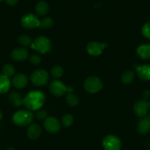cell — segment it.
<instances>
[{"label":"cell","instance_id":"cell-1","mask_svg":"<svg viewBox=\"0 0 150 150\" xmlns=\"http://www.w3.org/2000/svg\"><path fill=\"white\" fill-rule=\"evenodd\" d=\"M46 100V97L42 92L32 91L23 98V105L29 111L41 109Z\"/></svg>","mask_w":150,"mask_h":150},{"label":"cell","instance_id":"cell-2","mask_svg":"<svg viewBox=\"0 0 150 150\" xmlns=\"http://www.w3.org/2000/svg\"><path fill=\"white\" fill-rule=\"evenodd\" d=\"M33 120V114L28 110H21L15 113L13 116V121L18 126H26Z\"/></svg>","mask_w":150,"mask_h":150},{"label":"cell","instance_id":"cell-3","mask_svg":"<svg viewBox=\"0 0 150 150\" xmlns=\"http://www.w3.org/2000/svg\"><path fill=\"white\" fill-rule=\"evenodd\" d=\"M51 47V42L45 37H38L32 42L31 48L41 54H46L50 51Z\"/></svg>","mask_w":150,"mask_h":150},{"label":"cell","instance_id":"cell-4","mask_svg":"<svg viewBox=\"0 0 150 150\" xmlns=\"http://www.w3.org/2000/svg\"><path fill=\"white\" fill-rule=\"evenodd\" d=\"M49 91L54 96H62L66 92L72 93L74 89L72 87H67L60 81H52L49 84Z\"/></svg>","mask_w":150,"mask_h":150},{"label":"cell","instance_id":"cell-5","mask_svg":"<svg viewBox=\"0 0 150 150\" xmlns=\"http://www.w3.org/2000/svg\"><path fill=\"white\" fill-rule=\"evenodd\" d=\"M102 82L99 78L91 76L88 78L84 83V88L89 93H96L102 89Z\"/></svg>","mask_w":150,"mask_h":150},{"label":"cell","instance_id":"cell-6","mask_svg":"<svg viewBox=\"0 0 150 150\" xmlns=\"http://www.w3.org/2000/svg\"><path fill=\"white\" fill-rule=\"evenodd\" d=\"M102 146L104 150H120L121 142L117 136L108 135L103 139Z\"/></svg>","mask_w":150,"mask_h":150},{"label":"cell","instance_id":"cell-7","mask_svg":"<svg viewBox=\"0 0 150 150\" xmlns=\"http://www.w3.org/2000/svg\"><path fill=\"white\" fill-rule=\"evenodd\" d=\"M31 81L35 86H44L49 79L48 73L44 70H38L31 75Z\"/></svg>","mask_w":150,"mask_h":150},{"label":"cell","instance_id":"cell-8","mask_svg":"<svg viewBox=\"0 0 150 150\" xmlns=\"http://www.w3.org/2000/svg\"><path fill=\"white\" fill-rule=\"evenodd\" d=\"M21 23L22 26L26 29H32L39 26L40 21L35 15L32 13H27L21 18Z\"/></svg>","mask_w":150,"mask_h":150},{"label":"cell","instance_id":"cell-9","mask_svg":"<svg viewBox=\"0 0 150 150\" xmlns=\"http://www.w3.org/2000/svg\"><path fill=\"white\" fill-rule=\"evenodd\" d=\"M150 107V102H147L145 100H138L133 107L134 112L138 117H144L146 115L148 109Z\"/></svg>","mask_w":150,"mask_h":150},{"label":"cell","instance_id":"cell-10","mask_svg":"<svg viewBox=\"0 0 150 150\" xmlns=\"http://www.w3.org/2000/svg\"><path fill=\"white\" fill-rule=\"evenodd\" d=\"M60 127L59 121L54 117H48L44 121V127L49 133H57L60 130Z\"/></svg>","mask_w":150,"mask_h":150},{"label":"cell","instance_id":"cell-11","mask_svg":"<svg viewBox=\"0 0 150 150\" xmlns=\"http://www.w3.org/2000/svg\"><path fill=\"white\" fill-rule=\"evenodd\" d=\"M105 44L97 42H91L87 46V51L90 55L99 56L102 53L105 48Z\"/></svg>","mask_w":150,"mask_h":150},{"label":"cell","instance_id":"cell-12","mask_svg":"<svg viewBox=\"0 0 150 150\" xmlns=\"http://www.w3.org/2000/svg\"><path fill=\"white\" fill-rule=\"evenodd\" d=\"M135 70L138 77L143 81L150 80V64H144L143 66L135 64Z\"/></svg>","mask_w":150,"mask_h":150},{"label":"cell","instance_id":"cell-13","mask_svg":"<svg viewBox=\"0 0 150 150\" xmlns=\"http://www.w3.org/2000/svg\"><path fill=\"white\" fill-rule=\"evenodd\" d=\"M137 130L141 135L148 133L150 130V116L144 117L137 125Z\"/></svg>","mask_w":150,"mask_h":150},{"label":"cell","instance_id":"cell-14","mask_svg":"<svg viewBox=\"0 0 150 150\" xmlns=\"http://www.w3.org/2000/svg\"><path fill=\"white\" fill-rule=\"evenodd\" d=\"M11 57L13 60L17 62L24 61L28 57V52L26 49L18 48L13 50L11 53Z\"/></svg>","mask_w":150,"mask_h":150},{"label":"cell","instance_id":"cell-15","mask_svg":"<svg viewBox=\"0 0 150 150\" xmlns=\"http://www.w3.org/2000/svg\"><path fill=\"white\" fill-rule=\"evenodd\" d=\"M13 86L17 89H22L26 86L28 83L27 78L24 74H17L12 80Z\"/></svg>","mask_w":150,"mask_h":150},{"label":"cell","instance_id":"cell-16","mask_svg":"<svg viewBox=\"0 0 150 150\" xmlns=\"http://www.w3.org/2000/svg\"><path fill=\"white\" fill-rule=\"evenodd\" d=\"M137 54L144 60L150 59V44H143L137 48Z\"/></svg>","mask_w":150,"mask_h":150},{"label":"cell","instance_id":"cell-17","mask_svg":"<svg viewBox=\"0 0 150 150\" xmlns=\"http://www.w3.org/2000/svg\"><path fill=\"white\" fill-rule=\"evenodd\" d=\"M41 133V127L38 124H32L27 129V136L30 139L35 140L40 136Z\"/></svg>","mask_w":150,"mask_h":150},{"label":"cell","instance_id":"cell-18","mask_svg":"<svg viewBox=\"0 0 150 150\" xmlns=\"http://www.w3.org/2000/svg\"><path fill=\"white\" fill-rule=\"evenodd\" d=\"M49 10V5L46 1H40L35 5V12L38 16H45Z\"/></svg>","mask_w":150,"mask_h":150},{"label":"cell","instance_id":"cell-19","mask_svg":"<svg viewBox=\"0 0 150 150\" xmlns=\"http://www.w3.org/2000/svg\"><path fill=\"white\" fill-rule=\"evenodd\" d=\"M10 81L9 78L6 77L4 75L0 76V94L7 92L10 89Z\"/></svg>","mask_w":150,"mask_h":150},{"label":"cell","instance_id":"cell-20","mask_svg":"<svg viewBox=\"0 0 150 150\" xmlns=\"http://www.w3.org/2000/svg\"><path fill=\"white\" fill-rule=\"evenodd\" d=\"M9 99L14 106L19 107L23 105V99L20 94L17 93V92H12L9 95Z\"/></svg>","mask_w":150,"mask_h":150},{"label":"cell","instance_id":"cell-21","mask_svg":"<svg viewBox=\"0 0 150 150\" xmlns=\"http://www.w3.org/2000/svg\"><path fill=\"white\" fill-rule=\"evenodd\" d=\"M135 79V73L132 70H127L121 76V81L125 84H129L133 81Z\"/></svg>","mask_w":150,"mask_h":150},{"label":"cell","instance_id":"cell-22","mask_svg":"<svg viewBox=\"0 0 150 150\" xmlns=\"http://www.w3.org/2000/svg\"><path fill=\"white\" fill-rule=\"evenodd\" d=\"M3 75L4 76L7 78L12 77L13 75L15 74V72H16V70H15V67H13V65L10 64H6L3 67L2 69Z\"/></svg>","mask_w":150,"mask_h":150},{"label":"cell","instance_id":"cell-23","mask_svg":"<svg viewBox=\"0 0 150 150\" xmlns=\"http://www.w3.org/2000/svg\"><path fill=\"white\" fill-rule=\"evenodd\" d=\"M66 102L70 106H76L79 104V98L73 93H69L66 96Z\"/></svg>","mask_w":150,"mask_h":150},{"label":"cell","instance_id":"cell-24","mask_svg":"<svg viewBox=\"0 0 150 150\" xmlns=\"http://www.w3.org/2000/svg\"><path fill=\"white\" fill-rule=\"evenodd\" d=\"M53 25H54V21H53V19L49 17H46L43 18L40 21L39 26L41 28H44V29H49L51 26H53Z\"/></svg>","mask_w":150,"mask_h":150},{"label":"cell","instance_id":"cell-25","mask_svg":"<svg viewBox=\"0 0 150 150\" xmlns=\"http://www.w3.org/2000/svg\"><path fill=\"white\" fill-rule=\"evenodd\" d=\"M18 41H19V44L23 45V46H29V45L31 46L32 43V39L26 35H22L19 36Z\"/></svg>","mask_w":150,"mask_h":150},{"label":"cell","instance_id":"cell-26","mask_svg":"<svg viewBox=\"0 0 150 150\" xmlns=\"http://www.w3.org/2000/svg\"><path fill=\"white\" fill-rule=\"evenodd\" d=\"M63 73V69L60 66L56 65L53 67L51 70V74L53 78L55 79H59L62 76Z\"/></svg>","mask_w":150,"mask_h":150},{"label":"cell","instance_id":"cell-27","mask_svg":"<svg viewBox=\"0 0 150 150\" xmlns=\"http://www.w3.org/2000/svg\"><path fill=\"white\" fill-rule=\"evenodd\" d=\"M74 122V117L71 114H66L62 118V125L63 127H67L71 125Z\"/></svg>","mask_w":150,"mask_h":150},{"label":"cell","instance_id":"cell-28","mask_svg":"<svg viewBox=\"0 0 150 150\" xmlns=\"http://www.w3.org/2000/svg\"><path fill=\"white\" fill-rule=\"evenodd\" d=\"M142 35L146 38L150 39V21L147 22L142 27Z\"/></svg>","mask_w":150,"mask_h":150},{"label":"cell","instance_id":"cell-29","mask_svg":"<svg viewBox=\"0 0 150 150\" xmlns=\"http://www.w3.org/2000/svg\"><path fill=\"white\" fill-rule=\"evenodd\" d=\"M47 116H48V113L46 110L44 109H39L36 111V114H35V117L38 120H46L47 118Z\"/></svg>","mask_w":150,"mask_h":150},{"label":"cell","instance_id":"cell-30","mask_svg":"<svg viewBox=\"0 0 150 150\" xmlns=\"http://www.w3.org/2000/svg\"><path fill=\"white\" fill-rule=\"evenodd\" d=\"M29 60H30V62L32 64H35V65H38L41 62V57L38 55H36V54H33V55L31 56L30 58H29Z\"/></svg>","mask_w":150,"mask_h":150},{"label":"cell","instance_id":"cell-31","mask_svg":"<svg viewBox=\"0 0 150 150\" xmlns=\"http://www.w3.org/2000/svg\"><path fill=\"white\" fill-rule=\"evenodd\" d=\"M6 3H7L8 5H10V6H13L15 5V4H16L18 3V1H19V0H5Z\"/></svg>","mask_w":150,"mask_h":150},{"label":"cell","instance_id":"cell-32","mask_svg":"<svg viewBox=\"0 0 150 150\" xmlns=\"http://www.w3.org/2000/svg\"><path fill=\"white\" fill-rule=\"evenodd\" d=\"M149 96H150V93L149 91H146V92H144V99H147L148 98H149Z\"/></svg>","mask_w":150,"mask_h":150},{"label":"cell","instance_id":"cell-33","mask_svg":"<svg viewBox=\"0 0 150 150\" xmlns=\"http://www.w3.org/2000/svg\"><path fill=\"white\" fill-rule=\"evenodd\" d=\"M1 118H2V113H1V111H0V120H1Z\"/></svg>","mask_w":150,"mask_h":150},{"label":"cell","instance_id":"cell-34","mask_svg":"<svg viewBox=\"0 0 150 150\" xmlns=\"http://www.w3.org/2000/svg\"><path fill=\"white\" fill-rule=\"evenodd\" d=\"M7 150H16V149H13V148H9V149H7Z\"/></svg>","mask_w":150,"mask_h":150},{"label":"cell","instance_id":"cell-35","mask_svg":"<svg viewBox=\"0 0 150 150\" xmlns=\"http://www.w3.org/2000/svg\"><path fill=\"white\" fill-rule=\"evenodd\" d=\"M149 116H150V107H149Z\"/></svg>","mask_w":150,"mask_h":150},{"label":"cell","instance_id":"cell-36","mask_svg":"<svg viewBox=\"0 0 150 150\" xmlns=\"http://www.w3.org/2000/svg\"><path fill=\"white\" fill-rule=\"evenodd\" d=\"M3 1V0H0V2H1V1Z\"/></svg>","mask_w":150,"mask_h":150}]
</instances>
